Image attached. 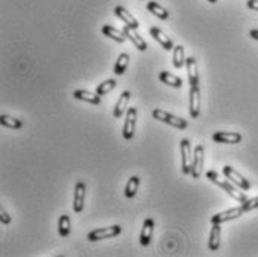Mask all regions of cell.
Segmentation results:
<instances>
[{
	"label": "cell",
	"instance_id": "1",
	"mask_svg": "<svg viewBox=\"0 0 258 257\" xmlns=\"http://www.w3.org/2000/svg\"><path fill=\"white\" fill-rule=\"evenodd\" d=\"M206 177H208V180H211V181L214 183V185H217L218 188H221L223 191H226V192H227L233 199H236L238 202L243 204V202L248 201V198H246V195H245L243 192H240L239 189H236L233 183L226 181V180H219V177H218V174H217L215 171H208V172H206Z\"/></svg>",
	"mask_w": 258,
	"mask_h": 257
},
{
	"label": "cell",
	"instance_id": "2",
	"mask_svg": "<svg viewBox=\"0 0 258 257\" xmlns=\"http://www.w3.org/2000/svg\"><path fill=\"white\" fill-rule=\"evenodd\" d=\"M179 148H181V171L182 174H192V167H193L192 144L189 140H181Z\"/></svg>",
	"mask_w": 258,
	"mask_h": 257
},
{
	"label": "cell",
	"instance_id": "3",
	"mask_svg": "<svg viewBox=\"0 0 258 257\" xmlns=\"http://www.w3.org/2000/svg\"><path fill=\"white\" fill-rule=\"evenodd\" d=\"M153 118L160 121V122H165L174 128H178V129H184V128H187V122L178 118V116H174L168 112H163V110H159V108H155L153 110Z\"/></svg>",
	"mask_w": 258,
	"mask_h": 257
},
{
	"label": "cell",
	"instance_id": "4",
	"mask_svg": "<svg viewBox=\"0 0 258 257\" xmlns=\"http://www.w3.org/2000/svg\"><path fill=\"white\" fill-rule=\"evenodd\" d=\"M120 232H122V228L119 225L108 226V228H101V229H95V231L89 232L88 234V239L95 242V241H99V239H107V238L118 236Z\"/></svg>",
	"mask_w": 258,
	"mask_h": 257
},
{
	"label": "cell",
	"instance_id": "5",
	"mask_svg": "<svg viewBox=\"0 0 258 257\" xmlns=\"http://www.w3.org/2000/svg\"><path fill=\"white\" fill-rule=\"evenodd\" d=\"M223 172H224V175L233 183L235 186L240 188L242 191H249V189H251V183H249L240 172H238L235 168H232L230 165H226V167L223 168Z\"/></svg>",
	"mask_w": 258,
	"mask_h": 257
},
{
	"label": "cell",
	"instance_id": "6",
	"mask_svg": "<svg viewBox=\"0 0 258 257\" xmlns=\"http://www.w3.org/2000/svg\"><path fill=\"white\" fill-rule=\"evenodd\" d=\"M203 164H205V149L203 146L199 144L195 148V153H193V167H192V175L195 180L200 178L202 171H203Z\"/></svg>",
	"mask_w": 258,
	"mask_h": 257
},
{
	"label": "cell",
	"instance_id": "7",
	"mask_svg": "<svg viewBox=\"0 0 258 257\" xmlns=\"http://www.w3.org/2000/svg\"><path fill=\"white\" fill-rule=\"evenodd\" d=\"M135 124H137V108L131 107L128 108L126 116H125V124H123V131L122 135L126 140H131L135 134Z\"/></svg>",
	"mask_w": 258,
	"mask_h": 257
},
{
	"label": "cell",
	"instance_id": "8",
	"mask_svg": "<svg viewBox=\"0 0 258 257\" xmlns=\"http://www.w3.org/2000/svg\"><path fill=\"white\" fill-rule=\"evenodd\" d=\"M243 214V208L242 205L240 207H235V208H230L227 211H223V213H218L215 215L211 217V223H224V222H229V220H235L238 217H240Z\"/></svg>",
	"mask_w": 258,
	"mask_h": 257
},
{
	"label": "cell",
	"instance_id": "9",
	"mask_svg": "<svg viewBox=\"0 0 258 257\" xmlns=\"http://www.w3.org/2000/svg\"><path fill=\"white\" fill-rule=\"evenodd\" d=\"M85 196H86V185L83 181H79L75 188V201H73V210H75V213H82L85 207Z\"/></svg>",
	"mask_w": 258,
	"mask_h": 257
},
{
	"label": "cell",
	"instance_id": "10",
	"mask_svg": "<svg viewBox=\"0 0 258 257\" xmlns=\"http://www.w3.org/2000/svg\"><path fill=\"white\" fill-rule=\"evenodd\" d=\"M200 113V89L198 85L190 86V116L196 119Z\"/></svg>",
	"mask_w": 258,
	"mask_h": 257
},
{
	"label": "cell",
	"instance_id": "11",
	"mask_svg": "<svg viewBox=\"0 0 258 257\" xmlns=\"http://www.w3.org/2000/svg\"><path fill=\"white\" fill-rule=\"evenodd\" d=\"M153 231H155V222H153V218H145L144 223H142L141 235H139V242H141V245L147 247V245L152 242Z\"/></svg>",
	"mask_w": 258,
	"mask_h": 257
},
{
	"label": "cell",
	"instance_id": "12",
	"mask_svg": "<svg viewBox=\"0 0 258 257\" xmlns=\"http://www.w3.org/2000/svg\"><path fill=\"white\" fill-rule=\"evenodd\" d=\"M137 28H132V27H129V25H125L123 27V33L126 34V38L135 45V48L138 49V51H145L147 49V43H145V41L141 38V36L135 31Z\"/></svg>",
	"mask_w": 258,
	"mask_h": 257
},
{
	"label": "cell",
	"instance_id": "13",
	"mask_svg": "<svg viewBox=\"0 0 258 257\" xmlns=\"http://www.w3.org/2000/svg\"><path fill=\"white\" fill-rule=\"evenodd\" d=\"M212 140L223 144H238L242 141V135L239 132H214Z\"/></svg>",
	"mask_w": 258,
	"mask_h": 257
},
{
	"label": "cell",
	"instance_id": "14",
	"mask_svg": "<svg viewBox=\"0 0 258 257\" xmlns=\"http://www.w3.org/2000/svg\"><path fill=\"white\" fill-rule=\"evenodd\" d=\"M150 34L153 36L156 42H159V45H160L163 49L171 51V49L175 48L174 43H172V41H171V38H168V36H166L160 28H158V27H152V28H150Z\"/></svg>",
	"mask_w": 258,
	"mask_h": 257
},
{
	"label": "cell",
	"instance_id": "15",
	"mask_svg": "<svg viewBox=\"0 0 258 257\" xmlns=\"http://www.w3.org/2000/svg\"><path fill=\"white\" fill-rule=\"evenodd\" d=\"M186 68H187V76L190 86L192 85H199V73H198V64L195 57H189L186 60Z\"/></svg>",
	"mask_w": 258,
	"mask_h": 257
},
{
	"label": "cell",
	"instance_id": "16",
	"mask_svg": "<svg viewBox=\"0 0 258 257\" xmlns=\"http://www.w3.org/2000/svg\"><path fill=\"white\" fill-rule=\"evenodd\" d=\"M115 14L125 22V25H129V27H132V28H138V27H139V22L135 20V17H134L132 14H129L125 8L116 6V8H115Z\"/></svg>",
	"mask_w": 258,
	"mask_h": 257
},
{
	"label": "cell",
	"instance_id": "17",
	"mask_svg": "<svg viewBox=\"0 0 258 257\" xmlns=\"http://www.w3.org/2000/svg\"><path fill=\"white\" fill-rule=\"evenodd\" d=\"M73 97L76 100H82V101H88L91 104H101V97L98 94H94V92H89V91H85V89H78L73 92Z\"/></svg>",
	"mask_w": 258,
	"mask_h": 257
},
{
	"label": "cell",
	"instance_id": "18",
	"mask_svg": "<svg viewBox=\"0 0 258 257\" xmlns=\"http://www.w3.org/2000/svg\"><path fill=\"white\" fill-rule=\"evenodd\" d=\"M219 236H221V226L219 223H212V229L209 234V239H208V248L211 251H215L219 248Z\"/></svg>",
	"mask_w": 258,
	"mask_h": 257
},
{
	"label": "cell",
	"instance_id": "19",
	"mask_svg": "<svg viewBox=\"0 0 258 257\" xmlns=\"http://www.w3.org/2000/svg\"><path fill=\"white\" fill-rule=\"evenodd\" d=\"M102 33L107 36V38L113 39V41H116V42H119V43H123V42L126 41V34H125L123 31L118 30V28L113 27V25H102Z\"/></svg>",
	"mask_w": 258,
	"mask_h": 257
},
{
	"label": "cell",
	"instance_id": "20",
	"mask_svg": "<svg viewBox=\"0 0 258 257\" xmlns=\"http://www.w3.org/2000/svg\"><path fill=\"white\" fill-rule=\"evenodd\" d=\"M131 100V92L129 91H125L120 94V98L115 107V118H122L123 113L126 112V107H128V103Z\"/></svg>",
	"mask_w": 258,
	"mask_h": 257
},
{
	"label": "cell",
	"instance_id": "21",
	"mask_svg": "<svg viewBox=\"0 0 258 257\" xmlns=\"http://www.w3.org/2000/svg\"><path fill=\"white\" fill-rule=\"evenodd\" d=\"M159 81L163 82L165 85H169V86H174V88H181L182 86V81L175 76V75H171L168 71H160L159 73Z\"/></svg>",
	"mask_w": 258,
	"mask_h": 257
},
{
	"label": "cell",
	"instance_id": "22",
	"mask_svg": "<svg viewBox=\"0 0 258 257\" xmlns=\"http://www.w3.org/2000/svg\"><path fill=\"white\" fill-rule=\"evenodd\" d=\"M172 63H174V67L177 68H181L182 65H186V57H184V48L182 45H178L172 49Z\"/></svg>",
	"mask_w": 258,
	"mask_h": 257
},
{
	"label": "cell",
	"instance_id": "23",
	"mask_svg": "<svg viewBox=\"0 0 258 257\" xmlns=\"http://www.w3.org/2000/svg\"><path fill=\"white\" fill-rule=\"evenodd\" d=\"M147 11H150L153 15H156L160 20H168L169 18V12L163 6H160L158 2H149V3H147Z\"/></svg>",
	"mask_w": 258,
	"mask_h": 257
},
{
	"label": "cell",
	"instance_id": "24",
	"mask_svg": "<svg viewBox=\"0 0 258 257\" xmlns=\"http://www.w3.org/2000/svg\"><path fill=\"white\" fill-rule=\"evenodd\" d=\"M138 186H139V178H138L137 175H132V177L129 178V181L126 183L125 196H126V198H134V196L137 195Z\"/></svg>",
	"mask_w": 258,
	"mask_h": 257
},
{
	"label": "cell",
	"instance_id": "25",
	"mask_svg": "<svg viewBox=\"0 0 258 257\" xmlns=\"http://www.w3.org/2000/svg\"><path fill=\"white\" fill-rule=\"evenodd\" d=\"M58 232L61 238H67L70 234V217L67 214H62L58 220Z\"/></svg>",
	"mask_w": 258,
	"mask_h": 257
},
{
	"label": "cell",
	"instance_id": "26",
	"mask_svg": "<svg viewBox=\"0 0 258 257\" xmlns=\"http://www.w3.org/2000/svg\"><path fill=\"white\" fill-rule=\"evenodd\" d=\"M128 65H129V55L128 54H120L118 61H116V65H115V73L119 76L123 75V73L126 71V68H128Z\"/></svg>",
	"mask_w": 258,
	"mask_h": 257
},
{
	"label": "cell",
	"instance_id": "27",
	"mask_svg": "<svg viewBox=\"0 0 258 257\" xmlns=\"http://www.w3.org/2000/svg\"><path fill=\"white\" fill-rule=\"evenodd\" d=\"M0 124L6 128H11V129H20L22 127V122L17 118H12L9 115H2L0 116Z\"/></svg>",
	"mask_w": 258,
	"mask_h": 257
},
{
	"label": "cell",
	"instance_id": "28",
	"mask_svg": "<svg viewBox=\"0 0 258 257\" xmlns=\"http://www.w3.org/2000/svg\"><path fill=\"white\" fill-rule=\"evenodd\" d=\"M115 88H116V81H115V79H108V81L102 82L101 85H98L97 94H98L99 97H102V95L108 94L110 91H113Z\"/></svg>",
	"mask_w": 258,
	"mask_h": 257
},
{
	"label": "cell",
	"instance_id": "29",
	"mask_svg": "<svg viewBox=\"0 0 258 257\" xmlns=\"http://www.w3.org/2000/svg\"><path fill=\"white\" fill-rule=\"evenodd\" d=\"M242 208H243V213L258 208V196H257V198H252V199H248L246 202H243V204H242Z\"/></svg>",
	"mask_w": 258,
	"mask_h": 257
},
{
	"label": "cell",
	"instance_id": "30",
	"mask_svg": "<svg viewBox=\"0 0 258 257\" xmlns=\"http://www.w3.org/2000/svg\"><path fill=\"white\" fill-rule=\"evenodd\" d=\"M0 222H2L3 225H9V223H11V217H9V214L5 213V211L0 213Z\"/></svg>",
	"mask_w": 258,
	"mask_h": 257
},
{
	"label": "cell",
	"instance_id": "31",
	"mask_svg": "<svg viewBox=\"0 0 258 257\" xmlns=\"http://www.w3.org/2000/svg\"><path fill=\"white\" fill-rule=\"evenodd\" d=\"M246 6H248L249 9L258 11V0H248V2H246Z\"/></svg>",
	"mask_w": 258,
	"mask_h": 257
},
{
	"label": "cell",
	"instance_id": "32",
	"mask_svg": "<svg viewBox=\"0 0 258 257\" xmlns=\"http://www.w3.org/2000/svg\"><path fill=\"white\" fill-rule=\"evenodd\" d=\"M249 36H251L252 39L258 41V30H255V28H254V30H251V31H249Z\"/></svg>",
	"mask_w": 258,
	"mask_h": 257
},
{
	"label": "cell",
	"instance_id": "33",
	"mask_svg": "<svg viewBox=\"0 0 258 257\" xmlns=\"http://www.w3.org/2000/svg\"><path fill=\"white\" fill-rule=\"evenodd\" d=\"M208 2H209V3H217L218 0H208Z\"/></svg>",
	"mask_w": 258,
	"mask_h": 257
}]
</instances>
